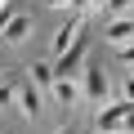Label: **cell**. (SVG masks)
<instances>
[{
	"label": "cell",
	"mask_w": 134,
	"mask_h": 134,
	"mask_svg": "<svg viewBox=\"0 0 134 134\" xmlns=\"http://www.w3.org/2000/svg\"><path fill=\"white\" fill-rule=\"evenodd\" d=\"M121 134H134V112L125 116V130H121Z\"/></svg>",
	"instance_id": "13"
},
{
	"label": "cell",
	"mask_w": 134,
	"mask_h": 134,
	"mask_svg": "<svg viewBox=\"0 0 134 134\" xmlns=\"http://www.w3.org/2000/svg\"><path fill=\"white\" fill-rule=\"evenodd\" d=\"M130 112H134V103L116 98V103L98 107V116H94V130H98V134H121V130H125V116H130Z\"/></svg>",
	"instance_id": "1"
},
{
	"label": "cell",
	"mask_w": 134,
	"mask_h": 134,
	"mask_svg": "<svg viewBox=\"0 0 134 134\" xmlns=\"http://www.w3.org/2000/svg\"><path fill=\"white\" fill-rule=\"evenodd\" d=\"M81 58H85V36L67 49V54H58V63H54V76H76L81 72Z\"/></svg>",
	"instance_id": "6"
},
{
	"label": "cell",
	"mask_w": 134,
	"mask_h": 134,
	"mask_svg": "<svg viewBox=\"0 0 134 134\" xmlns=\"http://www.w3.org/2000/svg\"><path fill=\"white\" fill-rule=\"evenodd\" d=\"M0 103H14V90L9 85H0Z\"/></svg>",
	"instance_id": "12"
},
{
	"label": "cell",
	"mask_w": 134,
	"mask_h": 134,
	"mask_svg": "<svg viewBox=\"0 0 134 134\" xmlns=\"http://www.w3.org/2000/svg\"><path fill=\"white\" fill-rule=\"evenodd\" d=\"M121 98H125V103H134V76H125V85H121Z\"/></svg>",
	"instance_id": "10"
},
{
	"label": "cell",
	"mask_w": 134,
	"mask_h": 134,
	"mask_svg": "<svg viewBox=\"0 0 134 134\" xmlns=\"http://www.w3.org/2000/svg\"><path fill=\"white\" fill-rule=\"evenodd\" d=\"M54 63H31V85L40 90V94H54Z\"/></svg>",
	"instance_id": "8"
},
{
	"label": "cell",
	"mask_w": 134,
	"mask_h": 134,
	"mask_svg": "<svg viewBox=\"0 0 134 134\" xmlns=\"http://www.w3.org/2000/svg\"><path fill=\"white\" fill-rule=\"evenodd\" d=\"M0 85H5V81H0Z\"/></svg>",
	"instance_id": "17"
},
{
	"label": "cell",
	"mask_w": 134,
	"mask_h": 134,
	"mask_svg": "<svg viewBox=\"0 0 134 134\" xmlns=\"http://www.w3.org/2000/svg\"><path fill=\"white\" fill-rule=\"evenodd\" d=\"M103 14H107V18H121V14H134V0H107V5H103Z\"/></svg>",
	"instance_id": "9"
},
{
	"label": "cell",
	"mask_w": 134,
	"mask_h": 134,
	"mask_svg": "<svg viewBox=\"0 0 134 134\" xmlns=\"http://www.w3.org/2000/svg\"><path fill=\"white\" fill-rule=\"evenodd\" d=\"M107 90H112V81H107V72H103V63H85V81H81L85 103H103Z\"/></svg>",
	"instance_id": "2"
},
{
	"label": "cell",
	"mask_w": 134,
	"mask_h": 134,
	"mask_svg": "<svg viewBox=\"0 0 134 134\" xmlns=\"http://www.w3.org/2000/svg\"><path fill=\"white\" fill-rule=\"evenodd\" d=\"M94 5H107V0H94Z\"/></svg>",
	"instance_id": "16"
},
{
	"label": "cell",
	"mask_w": 134,
	"mask_h": 134,
	"mask_svg": "<svg viewBox=\"0 0 134 134\" xmlns=\"http://www.w3.org/2000/svg\"><path fill=\"white\" fill-rule=\"evenodd\" d=\"M31 36V14H9V23L0 27V40L5 45H23Z\"/></svg>",
	"instance_id": "4"
},
{
	"label": "cell",
	"mask_w": 134,
	"mask_h": 134,
	"mask_svg": "<svg viewBox=\"0 0 134 134\" xmlns=\"http://www.w3.org/2000/svg\"><path fill=\"white\" fill-rule=\"evenodd\" d=\"M14 103L23 107V116H31V121H36V116H40V107H45V94H40L36 85H27L23 94H14Z\"/></svg>",
	"instance_id": "7"
},
{
	"label": "cell",
	"mask_w": 134,
	"mask_h": 134,
	"mask_svg": "<svg viewBox=\"0 0 134 134\" xmlns=\"http://www.w3.org/2000/svg\"><path fill=\"white\" fill-rule=\"evenodd\" d=\"M58 134H81V130H76V125H63V130H58Z\"/></svg>",
	"instance_id": "14"
},
{
	"label": "cell",
	"mask_w": 134,
	"mask_h": 134,
	"mask_svg": "<svg viewBox=\"0 0 134 134\" xmlns=\"http://www.w3.org/2000/svg\"><path fill=\"white\" fill-rule=\"evenodd\" d=\"M5 5H9V0H0V9H5Z\"/></svg>",
	"instance_id": "15"
},
{
	"label": "cell",
	"mask_w": 134,
	"mask_h": 134,
	"mask_svg": "<svg viewBox=\"0 0 134 134\" xmlns=\"http://www.w3.org/2000/svg\"><path fill=\"white\" fill-rule=\"evenodd\" d=\"M54 103H63V107H76V103H85V94H81V81H76V76H58V81H54Z\"/></svg>",
	"instance_id": "5"
},
{
	"label": "cell",
	"mask_w": 134,
	"mask_h": 134,
	"mask_svg": "<svg viewBox=\"0 0 134 134\" xmlns=\"http://www.w3.org/2000/svg\"><path fill=\"white\" fill-rule=\"evenodd\" d=\"M49 9H72V0H45Z\"/></svg>",
	"instance_id": "11"
},
{
	"label": "cell",
	"mask_w": 134,
	"mask_h": 134,
	"mask_svg": "<svg viewBox=\"0 0 134 134\" xmlns=\"http://www.w3.org/2000/svg\"><path fill=\"white\" fill-rule=\"evenodd\" d=\"M107 45H134V14H121V18H107V31H103Z\"/></svg>",
	"instance_id": "3"
}]
</instances>
